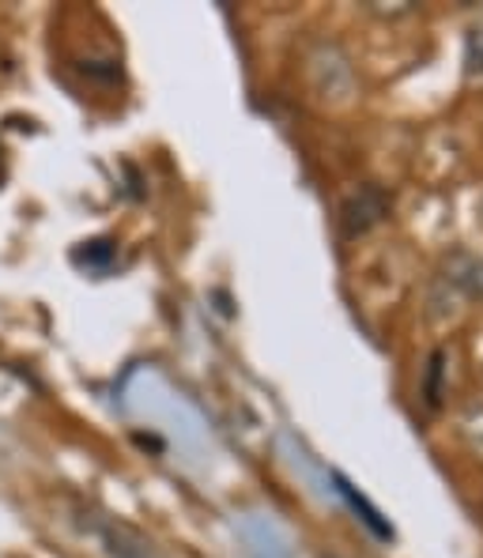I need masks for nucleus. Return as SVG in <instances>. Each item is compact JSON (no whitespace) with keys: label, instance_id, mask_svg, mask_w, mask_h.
I'll return each mask as SVG.
<instances>
[{"label":"nucleus","instance_id":"3","mask_svg":"<svg viewBox=\"0 0 483 558\" xmlns=\"http://www.w3.org/2000/svg\"><path fill=\"white\" fill-rule=\"evenodd\" d=\"M464 72L472 80L483 76V27L469 31V43H464Z\"/></svg>","mask_w":483,"mask_h":558},{"label":"nucleus","instance_id":"4","mask_svg":"<svg viewBox=\"0 0 483 558\" xmlns=\"http://www.w3.org/2000/svg\"><path fill=\"white\" fill-rule=\"evenodd\" d=\"M461 426H464V434L472 438V446L483 453V404H472L469 408V415L461 418Z\"/></svg>","mask_w":483,"mask_h":558},{"label":"nucleus","instance_id":"1","mask_svg":"<svg viewBox=\"0 0 483 558\" xmlns=\"http://www.w3.org/2000/svg\"><path fill=\"white\" fill-rule=\"evenodd\" d=\"M435 291H446L454 302H483V257L476 253H454L442 268Z\"/></svg>","mask_w":483,"mask_h":558},{"label":"nucleus","instance_id":"2","mask_svg":"<svg viewBox=\"0 0 483 558\" xmlns=\"http://www.w3.org/2000/svg\"><path fill=\"white\" fill-rule=\"evenodd\" d=\"M386 216V201H382V193H374V189H363L359 196H351L348 204H343V234L355 238V234H366L378 219Z\"/></svg>","mask_w":483,"mask_h":558}]
</instances>
